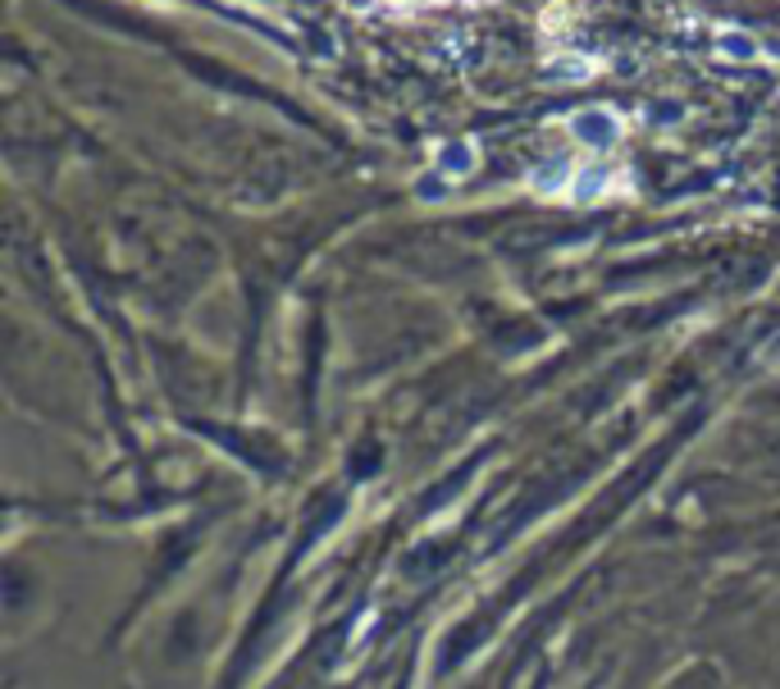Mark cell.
I'll list each match as a JSON object with an SVG mask.
<instances>
[{
  "instance_id": "obj_2",
  "label": "cell",
  "mask_w": 780,
  "mask_h": 689,
  "mask_svg": "<svg viewBox=\"0 0 780 689\" xmlns=\"http://www.w3.org/2000/svg\"><path fill=\"white\" fill-rule=\"evenodd\" d=\"M388 5H406L411 10V5H425V0H388Z\"/></svg>"
},
{
  "instance_id": "obj_1",
  "label": "cell",
  "mask_w": 780,
  "mask_h": 689,
  "mask_svg": "<svg viewBox=\"0 0 780 689\" xmlns=\"http://www.w3.org/2000/svg\"><path fill=\"white\" fill-rule=\"evenodd\" d=\"M570 129H576L580 138H589V146H612L616 142V119L612 110H584L570 119Z\"/></svg>"
}]
</instances>
